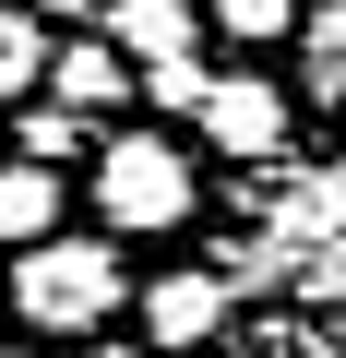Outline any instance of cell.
Returning <instances> with one entry per match:
<instances>
[{
	"label": "cell",
	"instance_id": "8",
	"mask_svg": "<svg viewBox=\"0 0 346 358\" xmlns=\"http://www.w3.org/2000/svg\"><path fill=\"white\" fill-rule=\"evenodd\" d=\"M298 72H310V96L346 120V0H322V13H310V48H298Z\"/></svg>",
	"mask_w": 346,
	"mask_h": 358
},
{
	"label": "cell",
	"instance_id": "10",
	"mask_svg": "<svg viewBox=\"0 0 346 358\" xmlns=\"http://www.w3.org/2000/svg\"><path fill=\"white\" fill-rule=\"evenodd\" d=\"M143 96H155L167 120H192V108H203V60H143Z\"/></svg>",
	"mask_w": 346,
	"mask_h": 358
},
{
	"label": "cell",
	"instance_id": "11",
	"mask_svg": "<svg viewBox=\"0 0 346 358\" xmlns=\"http://www.w3.org/2000/svg\"><path fill=\"white\" fill-rule=\"evenodd\" d=\"M72 143H84V108H36L24 120V167H60Z\"/></svg>",
	"mask_w": 346,
	"mask_h": 358
},
{
	"label": "cell",
	"instance_id": "9",
	"mask_svg": "<svg viewBox=\"0 0 346 358\" xmlns=\"http://www.w3.org/2000/svg\"><path fill=\"white\" fill-rule=\"evenodd\" d=\"M36 84H48V24L0 13V96H36Z\"/></svg>",
	"mask_w": 346,
	"mask_h": 358
},
{
	"label": "cell",
	"instance_id": "13",
	"mask_svg": "<svg viewBox=\"0 0 346 358\" xmlns=\"http://www.w3.org/2000/svg\"><path fill=\"white\" fill-rule=\"evenodd\" d=\"M48 13H60V24H96L108 0H36V24H48Z\"/></svg>",
	"mask_w": 346,
	"mask_h": 358
},
{
	"label": "cell",
	"instance_id": "14",
	"mask_svg": "<svg viewBox=\"0 0 346 358\" xmlns=\"http://www.w3.org/2000/svg\"><path fill=\"white\" fill-rule=\"evenodd\" d=\"M96 358H155V346H96Z\"/></svg>",
	"mask_w": 346,
	"mask_h": 358
},
{
	"label": "cell",
	"instance_id": "12",
	"mask_svg": "<svg viewBox=\"0 0 346 358\" xmlns=\"http://www.w3.org/2000/svg\"><path fill=\"white\" fill-rule=\"evenodd\" d=\"M215 24L263 48V36H287V24H298V0H215Z\"/></svg>",
	"mask_w": 346,
	"mask_h": 358
},
{
	"label": "cell",
	"instance_id": "6",
	"mask_svg": "<svg viewBox=\"0 0 346 358\" xmlns=\"http://www.w3.org/2000/svg\"><path fill=\"white\" fill-rule=\"evenodd\" d=\"M48 84H60V108H120L131 96V60L108 36H72V48H48Z\"/></svg>",
	"mask_w": 346,
	"mask_h": 358
},
{
	"label": "cell",
	"instance_id": "1",
	"mask_svg": "<svg viewBox=\"0 0 346 358\" xmlns=\"http://www.w3.org/2000/svg\"><path fill=\"white\" fill-rule=\"evenodd\" d=\"M120 251L108 239H36L24 263H13V310L36 322V334H96L108 310H120Z\"/></svg>",
	"mask_w": 346,
	"mask_h": 358
},
{
	"label": "cell",
	"instance_id": "4",
	"mask_svg": "<svg viewBox=\"0 0 346 358\" xmlns=\"http://www.w3.org/2000/svg\"><path fill=\"white\" fill-rule=\"evenodd\" d=\"M227 334V275H155L143 287V346H203Z\"/></svg>",
	"mask_w": 346,
	"mask_h": 358
},
{
	"label": "cell",
	"instance_id": "7",
	"mask_svg": "<svg viewBox=\"0 0 346 358\" xmlns=\"http://www.w3.org/2000/svg\"><path fill=\"white\" fill-rule=\"evenodd\" d=\"M0 239H60V167H24V155H0Z\"/></svg>",
	"mask_w": 346,
	"mask_h": 358
},
{
	"label": "cell",
	"instance_id": "3",
	"mask_svg": "<svg viewBox=\"0 0 346 358\" xmlns=\"http://www.w3.org/2000/svg\"><path fill=\"white\" fill-rule=\"evenodd\" d=\"M203 143H227L239 167H263V155H287V96L263 84V72H203Z\"/></svg>",
	"mask_w": 346,
	"mask_h": 358
},
{
	"label": "cell",
	"instance_id": "2",
	"mask_svg": "<svg viewBox=\"0 0 346 358\" xmlns=\"http://www.w3.org/2000/svg\"><path fill=\"white\" fill-rule=\"evenodd\" d=\"M96 203H108V227H180L192 215V155L180 143H155V131H120L108 155H96Z\"/></svg>",
	"mask_w": 346,
	"mask_h": 358
},
{
	"label": "cell",
	"instance_id": "5",
	"mask_svg": "<svg viewBox=\"0 0 346 358\" xmlns=\"http://www.w3.org/2000/svg\"><path fill=\"white\" fill-rule=\"evenodd\" d=\"M96 36H108L131 72H143V60H192V0H108Z\"/></svg>",
	"mask_w": 346,
	"mask_h": 358
}]
</instances>
